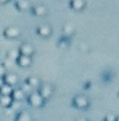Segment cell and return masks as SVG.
Instances as JSON below:
<instances>
[{"mask_svg": "<svg viewBox=\"0 0 119 121\" xmlns=\"http://www.w3.org/2000/svg\"><path fill=\"white\" fill-rule=\"evenodd\" d=\"M28 104L31 105V107H35V108H39L43 105L44 103V99L41 98V95L39 94L38 91H31L30 94H28Z\"/></svg>", "mask_w": 119, "mask_h": 121, "instance_id": "obj_1", "label": "cell"}, {"mask_svg": "<svg viewBox=\"0 0 119 121\" xmlns=\"http://www.w3.org/2000/svg\"><path fill=\"white\" fill-rule=\"evenodd\" d=\"M4 37L7 38V39H17L18 37L21 35V30L20 27L17 26H8L4 29Z\"/></svg>", "mask_w": 119, "mask_h": 121, "instance_id": "obj_2", "label": "cell"}, {"mask_svg": "<svg viewBox=\"0 0 119 121\" xmlns=\"http://www.w3.org/2000/svg\"><path fill=\"white\" fill-rule=\"evenodd\" d=\"M36 33L41 38H49L52 35V26L48 24H41L36 27Z\"/></svg>", "mask_w": 119, "mask_h": 121, "instance_id": "obj_3", "label": "cell"}, {"mask_svg": "<svg viewBox=\"0 0 119 121\" xmlns=\"http://www.w3.org/2000/svg\"><path fill=\"white\" fill-rule=\"evenodd\" d=\"M38 92L41 95V98H43L44 100H47V99H49V98L52 96V94H53V87H52L51 85H48V83L40 85Z\"/></svg>", "mask_w": 119, "mask_h": 121, "instance_id": "obj_4", "label": "cell"}, {"mask_svg": "<svg viewBox=\"0 0 119 121\" xmlns=\"http://www.w3.org/2000/svg\"><path fill=\"white\" fill-rule=\"evenodd\" d=\"M72 104L76 108H79V109H84V108H87L88 105H89V102H88V99L85 96H83V95H76V96L72 99Z\"/></svg>", "mask_w": 119, "mask_h": 121, "instance_id": "obj_5", "label": "cell"}, {"mask_svg": "<svg viewBox=\"0 0 119 121\" xmlns=\"http://www.w3.org/2000/svg\"><path fill=\"white\" fill-rule=\"evenodd\" d=\"M18 51H20V55L32 56V55H34V52H35V48H34V46H32V44H30V43L25 42V43H22V44L20 46Z\"/></svg>", "mask_w": 119, "mask_h": 121, "instance_id": "obj_6", "label": "cell"}, {"mask_svg": "<svg viewBox=\"0 0 119 121\" xmlns=\"http://www.w3.org/2000/svg\"><path fill=\"white\" fill-rule=\"evenodd\" d=\"M3 82L7 85H10V86H14L18 83V76L13 72H7L3 77Z\"/></svg>", "mask_w": 119, "mask_h": 121, "instance_id": "obj_7", "label": "cell"}, {"mask_svg": "<svg viewBox=\"0 0 119 121\" xmlns=\"http://www.w3.org/2000/svg\"><path fill=\"white\" fill-rule=\"evenodd\" d=\"M31 13L36 17H43L48 13V8H47L44 4H36L31 8Z\"/></svg>", "mask_w": 119, "mask_h": 121, "instance_id": "obj_8", "label": "cell"}, {"mask_svg": "<svg viewBox=\"0 0 119 121\" xmlns=\"http://www.w3.org/2000/svg\"><path fill=\"white\" fill-rule=\"evenodd\" d=\"M69 5H70V8H71L72 11L80 12V11H83V9L85 8L87 3H85V0H70Z\"/></svg>", "mask_w": 119, "mask_h": 121, "instance_id": "obj_9", "label": "cell"}, {"mask_svg": "<svg viewBox=\"0 0 119 121\" xmlns=\"http://www.w3.org/2000/svg\"><path fill=\"white\" fill-rule=\"evenodd\" d=\"M16 63L21 66V68H28L32 64V59L31 56H25V55H20L16 60Z\"/></svg>", "mask_w": 119, "mask_h": 121, "instance_id": "obj_10", "label": "cell"}, {"mask_svg": "<svg viewBox=\"0 0 119 121\" xmlns=\"http://www.w3.org/2000/svg\"><path fill=\"white\" fill-rule=\"evenodd\" d=\"M75 31H76L75 26L72 24H70V22H67V24H65L63 26H62V35H63V37L71 38L72 35L75 34Z\"/></svg>", "mask_w": 119, "mask_h": 121, "instance_id": "obj_11", "label": "cell"}, {"mask_svg": "<svg viewBox=\"0 0 119 121\" xmlns=\"http://www.w3.org/2000/svg\"><path fill=\"white\" fill-rule=\"evenodd\" d=\"M13 102H14V100L12 99L10 95H0V105H1V107L8 108L13 104Z\"/></svg>", "mask_w": 119, "mask_h": 121, "instance_id": "obj_12", "label": "cell"}, {"mask_svg": "<svg viewBox=\"0 0 119 121\" xmlns=\"http://www.w3.org/2000/svg\"><path fill=\"white\" fill-rule=\"evenodd\" d=\"M26 82H27V85L31 87V89H39V86H40V79L38 78V77L32 76V77H28L27 79H26Z\"/></svg>", "mask_w": 119, "mask_h": 121, "instance_id": "obj_13", "label": "cell"}, {"mask_svg": "<svg viewBox=\"0 0 119 121\" xmlns=\"http://www.w3.org/2000/svg\"><path fill=\"white\" fill-rule=\"evenodd\" d=\"M16 8L18 11H27L30 9V1L28 0H16Z\"/></svg>", "mask_w": 119, "mask_h": 121, "instance_id": "obj_14", "label": "cell"}, {"mask_svg": "<svg viewBox=\"0 0 119 121\" xmlns=\"http://www.w3.org/2000/svg\"><path fill=\"white\" fill-rule=\"evenodd\" d=\"M25 92L22 91V90L21 89H13V92H12V95H10V96H12V99L13 100H22L23 98H25Z\"/></svg>", "mask_w": 119, "mask_h": 121, "instance_id": "obj_15", "label": "cell"}, {"mask_svg": "<svg viewBox=\"0 0 119 121\" xmlns=\"http://www.w3.org/2000/svg\"><path fill=\"white\" fill-rule=\"evenodd\" d=\"M16 121H32V117H31V115H30L28 112L22 111V112H20V113L17 115Z\"/></svg>", "mask_w": 119, "mask_h": 121, "instance_id": "obj_16", "label": "cell"}, {"mask_svg": "<svg viewBox=\"0 0 119 121\" xmlns=\"http://www.w3.org/2000/svg\"><path fill=\"white\" fill-rule=\"evenodd\" d=\"M13 92V86L7 83H3L1 87H0V95H12Z\"/></svg>", "mask_w": 119, "mask_h": 121, "instance_id": "obj_17", "label": "cell"}, {"mask_svg": "<svg viewBox=\"0 0 119 121\" xmlns=\"http://www.w3.org/2000/svg\"><path fill=\"white\" fill-rule=\"evenodd\" d=\"M18 56H20V51L18 50L8 51V53H7V59H9V60H12V61H16Z\"/></svg>", "mask_w": 119, "mask_h": 121, "instance_id": "obj_18", "label": "cell"}, {"mask_svg": "<svg viewBox=\"0 0 119 121\" xmlns=\"http://www.w3.org/2000/svg\"><path fill=\"white\" fill-rule=\"evenodd\" d=\"M70 43V38H67V37H63L62 35V38H60V42H58V46L60 47H67V44Z\"/></svg>", "mask_w": 119, "mask_h": 121, "instance_id": "obj_19", "label": "cell"}, {"mask_svg": "<svg viewBox=\"0 0 119 121\" xmlns=\"http://www.w3.org/2000/svg\"><path fill=\"white\" fill-rule=\"evenodd\" d=\"M20 89L22 90V91L25 92V94H30V92L32 91V89H31V87L27 85V82H23V83H22V86H21Z\"/></svg>", "mask_w": 119, "mask_h": 121, "instance_id": "obj_20", "label": "cell"}, {"mask_svg": "<svg viewBox=\"0 0 119 121\" xmlns=\"http://www.w3.org/2000/svg\"><path fill=\"white\" fill-rule=\"evenodd\" d=\"M116 120V116L113 115V113H109V115L105 116V121H115Z\"/></svg>", "mask_w": 119, "mask_h": 121, "instance_id": "obj_21", "label": "cell"}, {"mask_svg": "<svg viewBox=\"0 0 119 121\" xmlns=\"http://www.w3.org/2000/svg\"><path fill=\"white\" fill-rule=\"evenodd\" d=\"M5 73H7V69L4 68V65H3V64H0V78H3Z\"/></svg>", "mask_w": 119, "mask_h": 121, "instance_id": "obj_22", "label": "cell"}, {"mask_svg": "<svg viewBox=\"0 0 119 121\" xmlns=\"http://www.w3.org/2000/svg\"><path fill=\"white\" fill-rule=\"evenodd\" d=\"M9 0H0V4H5V3H8Z\"/></svg>", "mask_w": 119, "mask_h": 121, "instance_id": "obj_23", "label": "cell"}, {"mask_svg": "<svg viewBox=\"0 0 119 121\" xmlns=\"http://www.w3.org/2000/svg\"><path fill=\"white\" fill-rule=\"evenodd\" d=\"M4 83V82H3V78H0V87H1V85Z\"/></svg>", "mask_w": 119, "mask_h": 121, "instance_id": "obj_24", "label": "cell"}, {"mask_svg": "<svg viewBox=\"0 0 119 121\" xmlns=\"http://www.w3.org/2000/svg\"><path fill=\"white\" fill-rule=\"evenodd\" d=\"M76 121H87V120H84V118H79V120H76Z\"/></svg>", "mask_w": 119, "mask_h": 121, "instance_id": "obj_25", "label": "cell"}, {"mask_svg": "<svg viewBox=\"0 0 119 121\" xmlns=\"http://www.w3.org/2000/svg\"><path fill=\"white\" fill-rule=\"evenodd\" d=\"M115 121H119V116H118V117H116V120Z\"/></svg>", "mask_w": 119, "mask_h": 121, "instance_id": "obj_26", "label": "cell"}, {"mask_svg": "<svg viewBox=\"0 0 119 121\" xmlns=\"http://www.w3.org/2000/svg\"><path fill=\"white\" fill-rule=\"evenodd\" d=\"M0 121H4V120H0Z\"/></svg>", "mask_w": 119, "mask_h": 121, "instance_id": "obj_27", "label": "cell"}]
</instances>
